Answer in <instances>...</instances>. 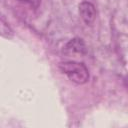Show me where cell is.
Listing matches in <instances>:
<instances>
[{
	"mask_svg": "<svg viewBox=\"0 0 128 128\" xmlns=\"http://www.w3.org/2000/svg\"><path fill=\"white\" fill-rule=\"evenodd\" d=\"M60 70L76 84H84L89 79V72L83 63L76 61H64L59 63Z\"/></svg>",
	"mask_w": 128,
	"mask_h": 128,
	"instance_id": "6da1fadb",
	"label": "cell"
},
{
	"mask_svg": "<svg viewBox=\"0 0 128 128\" xmlns=\"http://www.w3.org/2000/svg\"><path fill=\"white\" fill-rule=\"evenodd\" d=\"M86 53V45L81 38L71 39L63 48V54L68 57H79Z\"/></svg>",
	"mask_w": 128,
	"mask_h": 128,
	"instance_id": "7a4b0ae2",
	"label": "cell"
},
{
	"mask_svg": "<svg viewBox=\"0 0 128 128\" xmlns=\"http://www.w3.org/2000/svg\"><path fill=\"white\" fill-rule=\"evenodd\" d=\"M79 13L81 18L86 24H92L96 18V10L92 3L90 2H82L79 5Z\"/></svg>",
	"mask_w": 128,
	"mask_h": 128,
	"instance_id": "3957f363",
	"label": "cell"
},
{
	"mask_svg": "<svg viewBox=\"0 0 128 128\" xmlns=\"http://www.w3.org/2000/svg\"><path fill=\"white\" fill-rule=\"evenodd\" d=\"M20 1L29 4V5H30L31 7H33V8H37V7L40 5V3H41V0H20Z\"/></svg>",
	"mask_w": 128,
	"mask_h": 128,
	"instance_id": "277c9868",
	"label": "cell"
}]
</instances>
